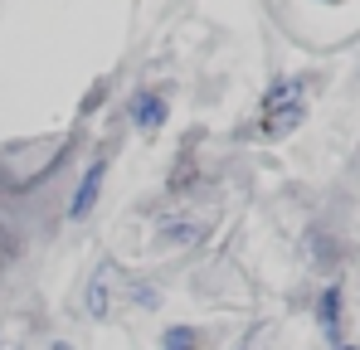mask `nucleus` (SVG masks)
<instances>
[{"label": "nucleus", "instance_id": "obj_1", "mask_svg": "<svg viewBox=\"0 0 360 350\" xmlns=\"http://www.w3.org/2000/svg\"><path fill=\"white\" fill-rule=\"evenodd\" d=\"M112 278H117V268H112V258H103L93 268L88 287H83V306H88L93 321H108V311H112Z\"/></svg>", "mask_w": 360, "mask_h": 350}, {"label": "nucleus", "instance_id": "obj_2", "mask_svg": "<svg viewBox=\"0 0 360 350\" xmlns=\"http://www.w3.org/2000/svg\"><path fill=\"white\" fill-rule=\"evenodd\" d=\"M103 180H108V161H93L88 175H83V185H78V195L68 200V219H88L93 214V205L103 195Z\"/></svg>", "mask_w": 360, "mask_h": 350}, {"label": "nucleus", "instance_id": "obj_3", "mask_svg": "<svg viewBox=\"0 0 360 350\" xmlns=\"http://www.w3.org/2000/svg\"><path fill=\"white\" fill-rule=\"evenodd\" d=\"M131 117H136V127H141V131H156V127L166 122V103H161L156 93H141V98L131 103Z\"/></svg>", "mask_w": 360, "mask_h": 350}, {"label": "nucleus", "instance_id": "obj_4", "mask_svg": "<svg viewBox=\"0 0 360 350\" xmlns=\"http://www.w3.org/2000/svg\"><path fill=\"white\" fill-rule=\"evenodd\" d=\"M200 341H205V336H200L195 326H171V331L161 336V350H200Z\"/></svg>", "mask_w": 360, "mask_h": 350}, {"label": "nucleus", "instance_id": "obj_5", "mask_svg": "<svg viewBox=\"0 0 360 350\" xmlns=\"http://www.w3.org/2000/svg\"><path fill=\"white\" fill-rule=\"evenodd\" d=\"M161 238H166V243H200V238H205V229H200V224H166V229H161Z\"/></svg>", "mask_w": 360, "mask_h": 350}, {"label": "nucleus", "instance_id": "obj_6", "mask_svg": "<svg viewBox=\"0 0 360 350\" xmlns=\"http://www.w3.org/2000/svg\"><path fill=\"white\" fill-rule=\"evenodd\" d=\"M336 316H341V292L326 287V292H321V326H326V331H336Z\"/></svg>", "mask_w": 360, "mask_h": 350}, {"label": "nucleus", "instance_id": "obj_7", "mask_svg": "<svg viewBox=\"0 0 360 350\" xmlns=\"http://www.w3.org/2000/svg\"><path fill=\"white\" fill-rule=\"evenodd\" d=\"M49 350H73V346H63V341H54V346H49Z\"/></svg>", "mask_w": 360, "mask_h": 350}, {"label": "nucleus", "instance_id": "obj_8", "mask_svg": "<svg viewBox=\"0 0 360 350\" xmlns=\"http://www.w3.org/2000/svg\"><path fill=\"white\" fill-rule=\"evenodd\" d=\"M341 350H356V346H341Z\"/></svg>", "mask_w": 360, "mask_h": 350}, {"label": "nucleus", "instance_id": "obj_9", "mask_svg": "<svg viewBox=\"0 0 360 350\" xmlns=\"http://www.w3.org/2000/svg\"><path fill=\"white\" fill-rule=\"evenodd\" d=\"M243 350H253V346H243Z\"/></svg>", "mask_w": 360, "mask_h": 350}]
</instances>
